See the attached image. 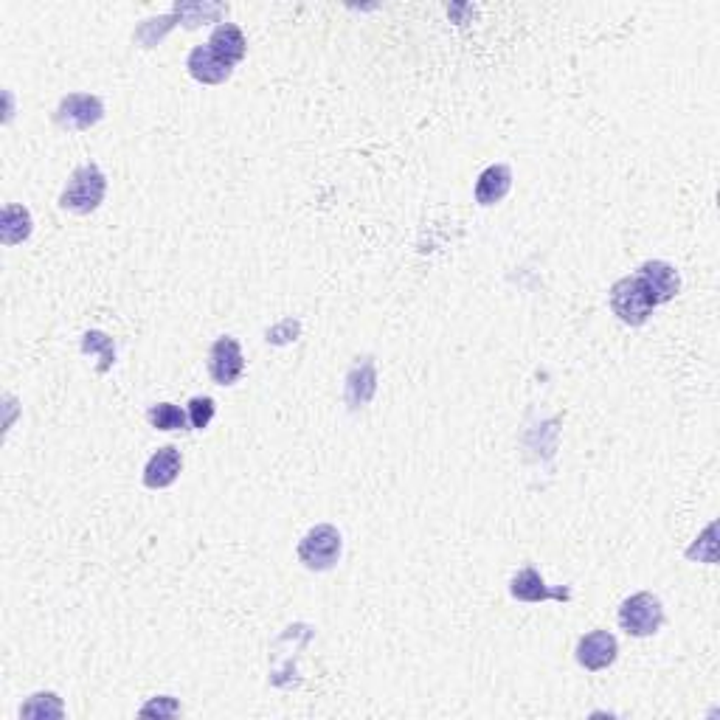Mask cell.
I'll use <instances>...</instances> for the list:
<instances>
[{
	"mask_svg": "<svg viewBox=\"0 0 720 720\" xmlns=\"http://www.w3.org/2000/svg\"><path fill=\"white\" fill-rule=\"evenodd\" d=\"M107 195L105 172L96 164H85L74 169V175L68 178V186L62 189L60 209L71 214H90L102 206Z\"/></svg>",
	"mask_w": 720,
	"mask_h": 720,
	"instance_id": "1",
	"label": "cell"
},
{
	"mask_svg": "<svg viewBox=\"0 0 720 720\" xmlns=\"http://www.w3.org/2000/svg\"><path fill=\"white\" fill-rule=\"evenodd\" d=\"M653 299L639 276H625L611 287V310L628 327H642L653 315Z\"/></svg>",
	"mask_w": 720,
	"mask_h": 720,
	"instance_id": "2",
	"label": "cell"
},
{
	"mask_svg": "<svg viewBox=\"0 0 720 720\" xmlns=\"http://www.w3.org/2000/svg\"><path fill=\"white\" fill-rule=\"evenodd\" d=\"M341 549H344L341 532L332 524H318L301 538L299 560L304 563V569L330 571L335 569Z\"/></svg>",
	"mask_w": 720,
	"mask_h": 720,
	"instance_id": "3",
	"label": "cell"
},
{
	"mask_svg": "<svg viewBox=\"0 0 720 720\" xmlns=\"http://www.w3.org/2000/svg\"><path fill=\"white\" fill-rule=\"evenodd\" d=\"M619 625L628 636L636 639H647L653 633H659L664 625V608H661L659 597H653L650 591L633 594L619 605Z\"/></svg>",
	"mask_w": 720,
	"mask_h": 720,
	"instance_id": "4",
	"label": "cell"
},
{
	"mask_svg": "<svg viewBox=\"0 0 720 720\" xmlns=\"http://www.w3.org/2000/svg\"><path fill=\"white\" fill-rule=\"evenodd\" d=\"M102 119H105V102L93 93L65 96L57 107V113H54V121L60 124L62 130H71V133H85Z\"/></svg>",
	"mask_w": 720,
	"mask_h": 720,
	"instance_id": "5",
	"label": "cell"
},
{
	"mask_svg": "<svg viewBox=\"0 0 720 720\" xmlns=\"http://www.w3.org/2000/svg\"><path fill=\"white\" fill-rule=\"evenodd\" d=\"M245 372V358L237 338H217L209 349V375L217 386H234Z\"/></svg>",
	"mask_w": 720,
	"mask_h": 720,
	"instance_id": "6",
	"label": "cell"
},
{
	"mask_svg": "<svg viewBox=\"0 0 720 720\" xmlns=\"http://www.w3.org/2000/svg\"><path fill=\"white\" fill-rule=\"evenodd\" d=\"M636 276L645 282L647 293H650V299H653L656 307H659V304H667V301H673L675 296H678V290H681V276H678V270H675L670 262H664V259H650V262H645Z\"/></svg>",
	"mask_w": 720,
	"mask_h": 720,
	"instance_id": "7",
	"label": "cell"
},
{
	"mask_svg": "<svg viewBox=\"0 0 720 720\" xmlns=\"http://www.w3.org/2000/svg\"><path fill=\"white\" fill-rule=\"evenodd\" d=\"M616 656H619V645H616L614 633H608V630H594L577 642V661H580V667L591 670V673H600L605 667H611Z\"/></svg>",
	"mask_w": 720,
	"mask_h": 720,
	"instance_id": "8",
	"label": "cell"
},
{
	"mask_svg": "<svg viewBox=\"0 0 720 720\" xmlns=\"http://www.w3.org/2000/svg\"><path fill=\"white\" fill-rule=\"evenodd\" d=\"M510 594L521 602H546V600L571 602V588H549L546 580H543L532 566L524 571H518V574L512 577Z\"/></svg>",
	"mask_w": 720,
	"mask_h": 720,
	"instance_id": "9",
	"label": "cell"
},
{
	"mask_svg": "<svg viewBox=\"0 0 720 720\" xmlns=\"http://www.w3.org/2000/svg\"><path fill=\"white\" fill-rule=\"evenodd\" d=\"M375 391H377L375 360L372 358L358 360V363L352 366V372L346 375V391H344L346 405H349L352 411H358L363 405L372 403Z\"/></svg>",
	"mask_w": 720,
	"mask_h": 720,
	"instance_id": "10",
	"label": "cell"
},
{
	"mask_svg": "<svg viewBox=\"0 0 720 720\" xmlns=\"http://www.w3.org/2000/svg\"><path fill=\"white\" fill-rule=\"evenodd\" d=\"M180 467H183L180 450H175L172 445L155 450L150 456V462H147V467H144V484H147L150 490H166V487H172V484L178 481Z\"/></svg>",
	"mask_w": 720,
	"mask_h": 720,
	"instance_id": "11",
	"label": "cell"
},
{
	"mask_svg": "<svg viewBox=\"0 0 720 720\" xmlns=\"http://www.w3.org/2000/svg\"><path fill=\"white\" fill-rule=\"evenodd\" d=\"M186 68H189L192 79L203 82V85H223L225 79L234 74V68L225 65V62L211 51L209 45L192 48V54H189V60H186Z\"/></svg>",
	"mask_w": 720,
	"mask_h": 720,
	"instance_id": "12",
	"label": "cell"
},
{
	"mask_svg": "<svg viewBox=\"0 0 720 720\" xmlns=\"http://www.w3.org/2000/svg\"><path fill=\"white\" fill-rule=\"evenodd\" d=\"M512 189V169L507 164L487 166L476 180V203L479 206H495L504 197L510 195Z\"/></svg>",
	"mask_w": 720,
	"mask_h": 720,
	"instance_id": "13",
	"label": "cell"
},
{
	"mask_svg": "<svg viewBox=\"0 0 720 720\" xmlns=\"http://www.w3.org/2000/svg\"><path fill=\"white\" fill-rule=\"evenodd\" d=\"M225 62V65H237V62L245 60V51H248V43H245V34L240 31V26H234V23H220L214 34H211V40L206 43Z\"/></svg>",
	"mask_w": 720,
	"mask_h": 720,
	"instance_id": "14",
	"label": "cell"
},
{
	"mask_svg": "<svg viewBox=\"0 0 720 720\" xmlns=\"http://www.w3.org/2000/svg\"><path fill=\"white\" fill-rule=\"evenodd\" d=\"M34 231V220H31V211L20 203H9L3 209V223H0V242L3 245H20L26 242Z\"/></svg>",
	"mask_w": 720,
	"mask_h": 720,
	"instance_id": "15",
	"label": "cell"
},
{
	"mask_svg": "<svg viewBox=\"0 0 720 720\" xmlns=\"http://www.w3.org/2000/svg\"><path fill=\"white\" fill-rule=\"evenodd\" d=\"M175 15L186 29H197L203 23H217L225 15L223 3H178Z\"/></svg>",
	"mask_w": 720,
	"mask_h": 720,
	"instance_id": "16",
	"label": "cell"
},
{
	"mask_svg": "<svg viewBox=\"0 0 720 720\" xmlns=\"http://www.w3.org/2000/svg\"><path fill=\"white\" fill-rule=\"evenodd\" d=\"M147 420L155 431H189L186 411L175 403H158L147 411Z\"/></svg>",
	"mask_w": 720,
	"mask_h": 720,
	"instance_id": "17",
	"label": "cell"
},
{
	"mask_svg": "<svg viewBox=\"0 0 720 720\" xmlns=\"http://www.w3.org/2000/svg\"><path fill=\"white\" fill-rule=\"evenodd\" d=\"M82 352H85V355H99V360H102V363L96 366L99 375L110 372V366L116 363V346H113V338L99 330L85 332V338H82Z\"/></svg>",
	"mask_w": 720,
	"mask_h": 720,
	"instance_id": "18",
	"label": "cell"
},
{
	"mask_svg": "<svg viewBox=\"0 0 720 720\" xmlns=\"http://www.w3.org/2000/svg\"><path fill=\"white\" fill-rule=\"evenodd\" d=\"M20 715L34 720L62 718V715H65V706H62V701L54 692H37V695H31L29 701L20 706Z\"/></svg>",
	"mask_w": 720,
	"mask_h": 720,
	"instance_id": "19",
	"label": "cell"
},
{
	"mask_svg": "<svg viewBox=\"0 0 720 720\" xmlns=\"http://www.w3.org/2000/svg\"><path fill=\"white\" fill-rule=\"evenodd\" d=\"M175 23H178L175 12L166 17H158V20H147V23H141V29L135 31V40L144 45V48H152V45H158L164 40V34L172 29Z\"/></svg>",
	"mask_w": 720,
	"mask_h": 720,
	"instance_id": "20",
	"label": "cell"
},
{
	"mask_svg": "<svg viewBox=\"0 0 720 720\" xmlns=\"http://www.w3.org/2000/svg\"><path fill=\"white\" fill-rule=\"evenodd\" d=\"M214 411H217V405H214L211 397H192L189 400V425L195 431L209 428V422L214 420Z\"/></svg>",
	"mask_w": 720,
	"mask_h": 720,
	"instance_id": "21",
	"label": "cell"
},
{
	"mask_svg": "<svg viewBox=\"0 0 720 720\" xmlns=\"http://www.w3.org/2000/svg\"><path fill=\"white\" fill-rule=\"evenodd\" d=\"M301 332V324L299 321H293V318H285L282 324H276V327H270L268 330V341L270 344H290V341H296Z\"/></svg>",
	"mask_w": 720,
	"mask_h": 720,
	"instance_id": "22",
	"label": "cell"
},
{
	"mask_svg": "<svg viewBox=\"0 0 720 720\" xmlns=\"http://www.w3.org/2000/svg\"><path fill=\"white\" fill-rule=\"evenodd\" d=\"M180 712V704L175 701V698H169V695H164V698H155V701H150V704L144 706L141 709V715H178Z\"/></svg>",
	"mask_w": 720,
	"mask_h": 720,
	"instance_id": "23",
	"label": "cell"
}]
</instances>
